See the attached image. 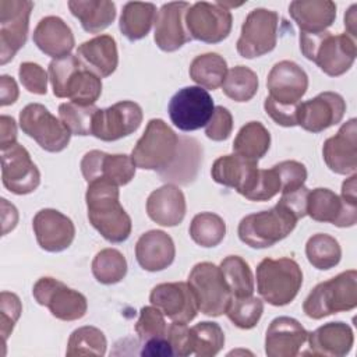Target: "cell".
Segmentation results:
<instances>
[{
	"label": "cell",
	"instance_id": "6da1fadb",
	"mask_svg": "<svg viewBox=\"0 0 357 357\" xmlns=\"http://www.w3.org/2000/svg\"><path fill=\"white\" fill-rule=\"evenodd\" d=\"M86 209L89 223L110 243L126 241L132 229L131 218L119 201V187L105 180L88 183Z\"/></svg>",
	"mask_w": 357,
	"mask_h": 357
},
{
	"label": "cell",
	"instance_id": "7a4b0ae2",
	"mask_svg": "<svg viewBox=\"0 0 357 357\" xmlns=\"http://www.w3.org/2000/svg\"><path fill=\"white\" fill-rule=\"evenodd\" d=\"M49 79L54 96L68 98L77 105H95L102 93L100 77L74 54L53 59L49 64Z\"/></svg>",
	"mask_w": 357,
	"mask_h": 357
},
{
	"label": "cell",
	"instance_id": "3957f363",
	"mask_svg": "<svg viewBox=\"0 0 357 357\" xmlns=\"http://www.w3.org/2000/svg\"><path fill=\"white\" fill-rule=\"evenodd\" d=\"M300 50L305 59L315 63L329 77H339L353 66L357 47L347 33L300 32Z\"/></svg>",
	"mask_w": 357,
	"mask_h": 357
},
{
	"label": "cell",
	"instance_id": "277c9868",
	"mask_svg": "<svg viewBox=\"0 0 357 357\" xmlns=\"http://www.w3.org/2000/svg\"><path fill=\"white\" fill-rule=\"evenodd\" d=\"M298 222L297 215L280 201L268 211L244 216L238 223V238L251 248H268L286 238Z\"/></svg>",
	"mask_w": 357,
	"mask_h": 357
},
{
	"label": "cell",
	"instance_id": "5b68a950",
	"mask_svg": "<svg viewBox=\"0 0 357 357\" xmlns=\"http://www.w3.org/2000/svg\"><path fill=\"white\" fill-rule=\"evenodd\" d=\"M357 307V271L349 269L318 283L307 296L303 311L308 318L322 319L328 315Z\"/></svg>",
	"mask_w": 357,
	"mask_h": 357
},
{
	"label": "cell",
	"instance_id": "8992f818",
	"mask_svg": "<svg viewBox=\"0 0 357 357\" xmlns=\"http://www.w3.org/2000/svg\"><path fill=\"white\" fill-rule=\"evenodd\" d=\"M303 284V272L291 258H264L257 266V290L271 305L291 303Z\"/></svg>",
	"mask_w": 357,
	"mask_h": 357
},
{
	"label": "cell",
	"instance_id": "52a82bcc",
	"mask_svg": "<svg viewBox=\"0 0 357 357\" xmlns=\"http://www.w3.org/2000/svg\"><path fill=\"white\" fill-rule=\"evenodd\" d=\"M180 137L162 120L148 121L142 137L131 152L134 165L144 170H166L177 156Z\"/></svg>",
	"mask_w": 357,
	"mask_h": 357
},
{
	"label": "cell",
	"instance_id": "ba28073f",
	"mask_svg": "<svg viewBox=\"0 0 357 357\" xmlns=\"http://www.w3.org/2000/svg\"><path fill=\"white\" fill-rule=\"evenodd\" d=\"M188 284L195 296L198 311L208 317H220L226 312L231 293L219 266L212 262L194 265L188 275Z\"/></svg>",
	"mask_w": 357,
	"mask_h": 357
},
{
	"label": "cell",
	"instance_id": "9c48e42d",
	"mask_svg": "<svg viewBox=\"0 0 357 357\" xmlns=\"http://www.w3.org/2000/svg\"><path fill=\"white\" fill-rule=\"evenodd\" d=\"M20 127L47 152H61L67 148L71 132L40 103H29L20 112Z\"/></svg>",
	"mask_w": 357,
	"mask_h": 357
},
{
	"label": "cell",
	"instance_id": "30bf717a",
	"mask_svg": "<svg viewBox=\"0 0 357 357\" xmlns=\"http://www.w3.org/2000/svg\"><path fill=\"white\" fill-rule=\"evenodd\" d=\"M279 15L273 10L254 8L241 25L237 52L244 59H255L272 52L278 42Z\"/></svg>",
	"mask_w": 357,
	"mask_h": 357
},
{
	"label": "cell",
	"instance_id": "8fae6325",
	"mask_svg": "<svg viewBox=\"0 0 357 357\" xmlns=\"http://www.w3.org/2000/svg\"><path fill=\"white\" fill-rule=\"evenodd\" d=\"M169 117L181 131H195L205 127L215 110L213 99L201 86H184L169 102Z\"/></svg>",
	"mask_w": 357,
	"mask_h": 357
},
{
	"label": "cell",
	"instance_id": "7c38bea8",
	"mask_svg": "<svg viewBox=\"0 0 357 357\" xmlns=\"http://www.w3.org/2000/svg\"><path fill=\"white\" fill-rule=\"evenodd\" d=\"M32 294L39 305L47 307L52 315L61 321H77L88 310V301L82 293L50 276L38 279Z\"/></svg>",
	"mask_w": 357,
	"mask_h": 357
},
{
	"label": "cell",
	"instance_id": "4fadbf2b",
	"mask_svg": "<svg viewBox=\"0 0 357 357\" xmlns=\"http://www.w3.org/2000/svg\"><path fill=\"white\" fill-rule=\"evenodd\" d=\"M233 17L220 1H197L185 14V28L191 39L205 43H219L231 31Z\"/></svg>",
	"mask_w": 357,
	"mask_h": 357
},
{
	"label": "cell",
	"instance_id": "5bb4252c",
	"mask_svg": "<svg viewBox=\"0 0 357 357\" xmlns=\"http://www.w3.org/2000/svg\"><path fill=\"white\" fill-rule=\"evenodd\" d=\"M33 3L29 0H0V64L4 66L25 45L29 15Z\"/></svg>",
	"mask_w": 357,
	"mask_h": 357
},
{
	"label": "cell",
	"instance_id": "9a60e30c",
	"mask_svg": "<svg viewBox=\"0 0 357 357\" xmlns=\"http://www.w3.org/2000/svg\"><path fill=\"white\" fill-rule=\"evenodd\" d=\"M266 86L269 95L266 99L284 109H294L300 105L301 98L308 88V77L305 71L290 60L276 63L268 74Z\"/></svg>",
	"mask_w": 357,
	"mask_h": 357
},
{
	"label": "cell",
	"instance_id": "2e32d148",
	"mask_svg": "<svg viewBox=\"0 0 357 357\" xmlns=\"http://www.w3.org/2000/svg\"><path fill=\"white\" fill-rule=\"evenodd\" d=\"M142 109L132 100H121L110 107L98 109L92 135L100 141H117L138 130L142 123Z\"/></svg>",
	"mask_w": 357,
	"mask_h": 357
},
{
	"label": "cell",
	"instance_id": "e0dca14e",
	"mask_svg": "<svg viewBox=\"0 0 357 357\" xmlns=\"http://www.w3.org/2000/svg\"><path fill=\"white\" fill-rule=\"evenodd\" d=\"M1 180L3 185L17 195H25L38 188L39 169L22 145L15 142L1 151Z\"/></svg>",
	"mask_w": 357,
	"mask_h": 357
},
{
	"label": "cell",
	"instance_id": "ac0fdd59",
	"mask_svg": "<svg viewBox=\"0 0 357 357\" xmlns=\"http://www.w3.org/2000/svg\"><path fill=\"white\" fill-rule=\"evenodd\" d=\"M346 102L337 92L325 91L312 99L300 102L297 126L310 132H321L342 121Z\"/></svg>",
	"mask_w": 357,
	"mask_h": 357
},
{
	"label": "cell",
	"instance_id": "d6986e66",
	"mask_svg": "<svg viewBox=\"0 0 357 357\" xmlns=\"http://www.w3.org/2000/svg\"><path fill=\"white\" fill-rule=\"evenodd\" d=\"M137 166L128 155H110L98 149L89 151L81 160V172L86 183L105 180L117 187L128 184L135 176Z\"/></svg>",
	"mask_w": 357,
	"mask_h": 357
},
{
	"label": "cell",
	"instance_id": "ffe728a7",
	"mask_svg": "<svg viewBox=\"0 0 357 357\" xmlns=\"http://www.w3.org/2000/svg\"><path fill=\"white\" fill-rule=\"evenodd\" d=\"M305 215L317 222L351 227L357 222V204L343 199L329 188L318 187L308 192Z\"/></svg>",
	"mask_w": 357,
	"mask_h": 357
},
{
	"label": "cell",
	"instance_id": "44dd1931",
	"mask_svg": "<svg viewBox=\"0 0 357 357\" xmlns=\"http://www.w3.org/2000/svg\"><path fill=\"white\" fill-rule=\"evenodd\" d=\"M149 301L165 317L178 324L191 322L198 312L195 296L190 284L184 282L156 284L149 294Z\"/></svg>",
	"mask_w": 357,
	"mask_h": 357
},
{
	"label": "cell",
	"instance_id": "7402d4cb",
	"mask_svg": "<svg viewBox=\"0 0 357 357\" xmlns=\"http://www.w3.org/2000/svg\"><path fill=\"white\" fill-rule=\"evenodd\" d=\"M33 233L39 247L49 252L67 250L75 237L73 220L57 209L45 208L36 212L32 220Z\"/></svg>",
	"mask_w": 357,
	"mask_h": 357
},
{
	"label": "cell",
	"instance_id": "603a6c76",
	"mask_svg": "<svg viewBox=\"0 0 357 357\" xmlns=\"http://www.w3.org/2000/svg\"><path fill=\"white\" fill-rule=\"evenodd\" d=\"M190 8L187 1H172L160 7L155 18L153 39L163 52H176L191 40L185 28V14Z\"/></svg>",
	"mask_w": 357,
	"mask_h": 357
},
{
	"label": "cell",
	"instance_id": "cb8c5ba5",
	"mask_svg": "<svg viewBox=\"0 0 357 357\" xmlns=\"http://www.w3.org/2000/svg\"><path fill=\"white\" fill-rule=\"evenodd\" d=\"M322 156L336 174H354L357 169V121L347 120L339 131L324 142Z\"/></svg>",
	"mask_w": 357,
	"mask_h": 357
},
{
	"label": "cell",
	"instance_id": "d4e9b609",
	"mask_svg": "<svg viewBox=\"0 0 357 357\" xmlns=\"http://www.w3.org/2000/svg\"><path fill=\"white\" fill-rule=\"evenodd\" d=\"M308 332L291 317L272 319L265 333V354L268 357H294L307 342Z\"/></svg>",
	"mask_w": 357,
	"mask_h": 357
},
{
	"label": "cell",
	"instance_id": "484cf974",
	"mask_svg": "<svg viewBox=\"0 0 357 357\" xmlns=\"http://www.w3.org/2000/svg\"><path fill=\"white\" fill-rule=\"evenodd\" d=\"M258 162L244 159L236 153L218 158L211 169L212 178L225 187L234 188L245 197L258 176Z\"/></svg>",
	"mask_w": 357,
	"mask_h": 357
},
{
	"label": "cell",
	"instance_id": "4316f807",
	"mask_svg": "<svg viewBox=\"0 0 357 357\" xmlns=\"http://www.w3.org/2000/svg\"><path fill=\"white\" fill-rule=\"evenodd\" d=\"M308 350L303 354L342 357L346 356L354 343V335L351 328L342 322H328L308 332Z\"/></svg>",
	"mask_w": 357,
	"mask_h": 357
},
{
	"label": "cell",
	"instance_id": "83f0119b",
	"mask_svg": "<svg viewBox=\"0 0 357 357\" xmlns=\"http://www.w3.org/2000/svg\"><path fill=\"white\" fill-rule=\"evenodd\" d=\"M176 257L172 237L163 230H149L135 244V258L139 266L148 272H159L170 266Z\"/></svg>",
	"mask_w": 357,
	"mask_h": 357
},
{
	"label": "cell",
	"instance_id": "f1b7e54d",
	"mask_svg": "<svg viewBox=\"0 0 357 357\" xmlns=\"http://www.w3.org/2000/svg\"><path fill=\"white\" fill-rule=\"evenodd\" d=\"M185 197L174 184H165L153 190L146 199V213L158 225L173 227L185 216Z\"/></svg>",
	"mask_w": 357,
	"mask_h": 357
},
{
	"label": "cell",
	"instance_id": "f546056e",
	"mask_svg": "<svg viewBox=\"0 0 357 357\" xmlns=\"http://www.w3.org/2000/svg\"><path fill=\"white\" fill-rule=\"evenodd\" d=\"M32 39L42 53L53 59L68 56L75 45L71 28L56 15L42 18L33 31Z\"/></svg>",
	"mask_w": 357,
	"mask_h": 357
},
{
	"label": "cell",
	"instance_id": "4dcf8cb0",
	"mask_svg": "<svg viewBox=\"0 0 357 357\" xmlns=\"http://www.w3.org/2000/svg\"><path fill=\"white\" fill-rule=\"evenodd\" d=\"M75 56L100 78L112 75L119 64L117 45L112 35H99L81 43Z\"/></svg>",
	"mask_w": 357,
	"mask_h": 357
},
{
	"label": "cell",
	"instance_id": "1f68e13d",
	"mask_svg": "<svg viewBox=\"0 0 357 357\" xmlns=\"http://www.w3.org/2000/svg\"><path fill=\"white\" fill-rule=\"evenodd\" d=\"M289 13L301 32L317 33L335 22L336 4L331 0H294L289 6Z\"/></svg>",
	"mask_w": 357,
	"mask_h": 357
},
{
	"label": "cell",
	"instance_id": "d6a6232c",
	"mask_svg": "<svg viewBox=\"0 0 357 357\" xmlns=\"http://www.w3.org/2000/svg\"><path fill=\"white\" fill-rule=\"evenodd\" d=\"M202 162V146L194 138L180 137V146L173 163L159 173L165 181L187 185L197 177Z\"/></svg>",
	"mask_w": 357,
	"mask_h": 357
},
{
	"label": "cell",
	"instance_id": "836d02e7",
	"mask_svg": "<svg viewBox=\"0 0 357 357\" xmlns=\"http://www.w3.org/2000/svg\"><path fill=\"white\" fill-rule=\"evenodd\" d=\"M68 8L89 33H99L116 18V4L109 0H70Z\"/></svg>",
	"mask_w": 357,
	"mask_h": 357
},
{
	"label": "cell",
	"instance_id": "e575fe53",
	"mask_svg": "<svg viewBox=\"0 0 357 357\" xmlns=\"http://www.w3.org/2000/svg\"><path fill=\"white\" fill-rule=\"evenodd\" d=\"M155 18L156 7L153 3L128 1L123 7L119 28L128 40H139L149 33Z\"/></svg>",
	"mask_w": 357,
	"mask_h": 357
},
{
	"label": "cell",
	"instance_id": "d590c367",
	"mask_svg": "<svg viewBox=\"0 0 357 357\" xmlns=\"http://www.w3.org/2000/svg\"><path fill=\"white\" fill-rule=\"evenodd\" d=\"M271 146V134L259 121H250L244 124L237 132L233 151L236 155L258 162Z\"/></svg>",
	"mask_w": 357,
	"mask_h": 357
},
{
	"label": "cell",
	"instance_id": "8d00e7d4",
	"mask_svg": "<svg viewBox=\"0 0 357 357\" xmlns=\"http://www.w3.org/2000/svg\"><path fill=\"white\" fill-rule=\"evenodd\" d=\"M188 73L198 86L213 91L222 86L227 74V63L218 53H204L191 61Z\"/></svg>",
	"mask_w": 357,
	"mask_h": 357
},
{
	"label": "cell",
	"instance_id": "74e56055",
	"mask_svg": "<svg viewBox=\"0 0 357 357\" xmlns=\"http://www.w3.org/2000/svg\"><path fill=\"white\" fill-rule=\"evenodd\" d=\"M223 279L231 297H248L254 293V276L250 265L238 255L226 257L220 265Z\"/></svg>",
	"mask_w": 357,
	"mask_h": 357
},
{
	"label": "cell",
	"instance_id": "f35d334b",
	"mask_svg": "<svg viewBox=\"0 0 357 357\" xmlns=\"http://www.w3.org/2000/svg\"><path fill=\"white\" fill-rule=\"evenodd\" d=\"M305 255L314 268L328 271L339 264L342 248L335 237L325 233H317L308 238L305 244Z\"/></svg>",
	"mask_w": 357,
	"mask_h": 357
},
{
	"label": "cell",
	"instance_id": "ab89813d",
	"mask_svg": "<svg viewBox=\"0 0 357 357\" xmlns=\"http://www.w3.org/2000/svg\"><path fill=\"white\" fill-rule=\"evenodd\" d=\"M92 273L102 284H114L127 275L126 257L116 248H103L92 259Z\"/></svg>",
	"mask_w": 357,
	"mask_h": 357
},
{
	"label": "cell",
	"instance_id": "60d3db41",
	"mask_svg": "<svg viewBox=\"0 0 357 357\" xmlns=\"http://www.w3.org/2000/svg\"><path fill=\"white\" fill-rule=\"evenodd\" d=\"M190 236L201 247H216L226 236V223L216 213H197L190 223Z\"/></svg>",
	"mask_w": 357,
	"mask_h": 357
},
{
	"label": "cell",
	"instance_id": "b9f144b4",
	"mask_svg": "<svg viewBox=\"0 0 357 357\" xmlns=\"http://www.w3.org/2000/svg\"><path fill=\"white\" fill-rule=\"evenodd\" d=\"M107 340L105 333L95 326H81L68 339L66 354L73 356H105Z\"/></svg>",
	"mask_w": 357,
	"mask_h": 357
},
{
	"label": "cell",
	"instance_id": "7bdbcfd3",
	"mask_svg": "<svg viewBox=\"0 0 357 357\" xmlns=\"http://www.w3.org/2000/svg\"><path fill=\"white\" fill-rule=\"evenodd\" d=\"M258 84V77L251 68L236 66L227 71L222 88L223 93L234 102H248L257 93Z\"/></svg>",
	"mask_w": 357,
	"mask_h": 357
},
{
	"label": "cell",
	"instance_id": "ee69618b",
	"mask_svg": "<svg viewBox=\"0 0 357 357\" xmlns=\"http://www.w3.org/2000/svg\"><path fill=\"white\" fill-rule=\"evenodd\" d=\"M192 354L198 357L216 356L225 346V333L219 324L205 321L190 328Z\"/></svg>",
	"mask_w": 357,
	"mask_h": 357
},
{
	"label": "cell",
	"instance_id": "f6af8a7d",
	"mask_svg": "<svg viewBox=\"0 0 357 357\" xmlns=\"http://www.w3.org/2000/svg\"><path fill=\"white\" fill-rule=\"evenodd\" d=\"M264 312L262 300L248 296V297H231L226 315L233 322L234 326L240 329H251L254 328Z\"/></svg>",
	"mask_w": 357,
	"mask_h": 357
},
{
	"label": "cell",
	"instance_id": "bcb514c9",
	"mask_svg": "<svg viewBox=\"0 0 357 357\" xmlns=\"http://www.w3.org/2000/svg\"><path fill=\"white\" fill-rule=\"evenodd\" d=\"M99 107L95 105L82 106L74 102L61 103L59 106V116L63 124L74 135H92L95 113Z\"/></svg>",
	"mask_w": 357,
	"mask_h": 357
},
{
	"label": "cell",
	"instance_id": "7dc6e473",
	"mask_svg": "<svg viewBox=\"0 0 357 357\" xmlns=\"http://www.w3.org/2000/svg\"><path fill=\"white\" fill-rule=\"evenodd\" d=\"M135 332L141 342L155 337H165L167 333V326L163 312L155 305L142 307L139 311V318L135 324Z\"/></svg>",
	"mask_w": 357,
	"mask_h": 357
},
{
	"label": "cell",
	"instance_id": "c3c4849f",
	"mask_svg": "<svg viewBox=\"0 0 357 357\" xmlns=\"http://www.w3.org/2000/svg\"><path fill=\"white\" fill-rule=\"evenodd\" d=\"M280 190L282 184L276 169H259L255 183L252 184L251 190L245 194V198L250 201H269Z\"/></svg>",
	"mask_w": 357,
	"mask_h": 357
},
{
	"label": "cell",
	"instance_id": "681fc988",
	"mask_svg": "<svg viewBox=\"0 0 357 357\" xmlns=\"http://www.w3.org/2000/svg\"><path fill=\"white\" fill-rule=\"evenodd\" d=\"M22 312V304L17 294L10 291H1L0 294V333L3 337V346L7 337L11 335L20 315Z\"/></svg>",
	"mask_w": 357,
	"mask_h": 357
},
{
	"label": "cell",
	"instance_id": "f907efd6",
	"mask_svg": "<svg viewBox=\"0 0 357 357\" xmlns=\"http://www.w3.org/2000/svg\"><path fill=\"white\" fill-rule=\"evenodd\" d=\"M280 177L282 194L294 191L304 185L307 178V169L303 163L297 160H283L273 166Z\"/></svg>",
	"mask_w": 357,
	"mask_h": 357
},
{
	"label": "cell",
	"instance_id": "816d5d0a",
	"mask_svg": "<svg viewBox=\"0 0 357 357\" xmlns=\"http://www.w3.org/2000/svg\"><path fill=\"white\" fill-rule=\"evenodd\" d=\"M18 77L22 86L36 95H46L47 92V74L46 71L36 63L25 61L20 64Z\"/></svg>",
	"mask_w": 357,
	"mask_h": 357
},
{
	"label": "cell",
	"instance_id": "f5cc1de1",
	"mask_svg": "<svg viewBox=\"0 0 357 357\" xmlns=\"http://www.w3.org/2000/svg\"><path fill=\"white\" fill-rule=\"evenodd\" d=\"M233 131V116L223 106H215L209 123L205 126V134L212 141H225Z\"/></svg>",
	"mask_w": 357,
	"mask_h": 357
},
{
	"label": "cell",
	"instance_id": "db71d44e",
	"mask_svg": "<svg viewBox=\"0 0 357 357\" xmlns=\"http://www.w3.org/2000/svg\"><path fill=\"white\" fill-rule=\"evenodd\" d=\"M166 337L172 346L173 356L185 357L192 354V346H191V332L187 324H178L173 322L167 328Z\"/></svg>",
	"mask_w": 357,
	"mask_h": 357
},
{
	"label": "cell",
	"instance_id": "11a10c76",
	"mask_svg": "<svg viewBox=\"0 0 357 357\" xmlns=\"http://www.w3.org/2000/svg\"><path fill=\"white\" fill-rule=\"evenodd\" d=\"M17 141V124L10 116L0 117V148L1 151L14 145Z\"/></svg>",
	"mask_w": 357,
	"mask_h": 357
},
{
	"label": "cell",
	"instance_id": "9f6ffc18",
	"mask_svg": "<svg viewBox=\"0 0 357 357\" xmlns=\"http://www.w3.org/2000/svg\"><path fill=\"white\" fill-rule=\"evenodd\" d=\"M18 86L13 77L1 75L0 77V105L8 106L18 99Z\"/></svg>",
	"mask_w": 357,
	"mask_h": 357
},
{
	"label": "cell",
	"instance_id": "6f0895ef",
	"mask_svg": "<svg viewBox=\"0 0 357 357\" xmlns=\"http://www.w3.org/2000/svg\"><path fill=\"white\" fill-rule=\"evenodd\" d=\"M141 354L142 356H173V350L167 337L165 336V337H155L144 342Z\"/></svg>",
	"mask_w": 357,
	"mask_h": 357
},
{
	"label": "cell",
	"instance_id": "680465c9",
	"mask_svg": "<svg viewBox=\"0 0 357 357\" xmlns=\"http://www.w3.org/2000/svg\"><path fill=\"white\" fill-rule=\"evenodd\" d=\"M356 8H357V6L353 4L347 10V13L344 14V26L347 29V35L353 39H356V36H357V32H356Z\"/></svg>",
	"mask_w": 357,
	"mask_h": 357
},
{
	"label": "cell",
	"instance_id": "91938a15",
	"mask_svg": "<svg viewBox=\"0 0 357 357\" xmlns=\"http://www.w3.org/2000/svg\"><path fill=\"white\" fill-rule=\"evenodd\" d=\"M1 208H3V234H6L7 231L13 230L17 225V220H18V213H17V209H14L11 213H7V208L1 204Z\"/></svg>",
	"mask_w": 357,
	"mask_h": 357
}]
</instances>
